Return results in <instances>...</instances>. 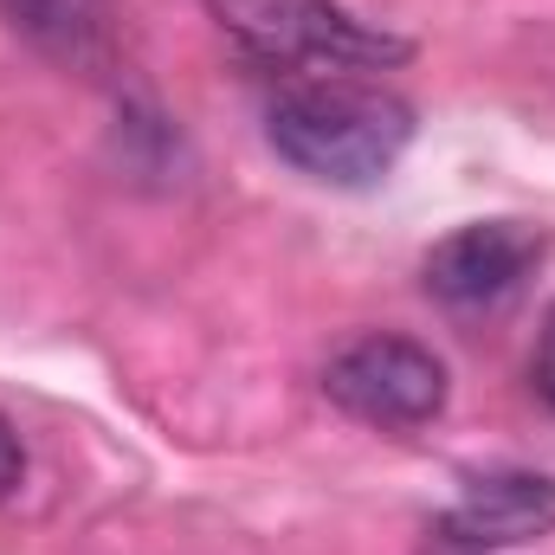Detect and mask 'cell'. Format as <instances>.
I'll return each instance as SVG.
<instances>
[{
	"label": "cell",
	"mask_w": 555,
	"mask_h": 555,
	"mask_svg": "<svg viewBox=\"0 0 555 555\" xmlns=\"http://www.w3.org/2000/svg\"><path fill=\"white\" fill-rule=\"evenodd\" d=\"M266 142L317 188H375L414 142V104L382 78H297L266 111Z\"/></svg>",
	"instance_id": "obj_1"
},
{
	"label": "cell",
	"mask_w": 555,
	"mask_h": 555,
	"mask_svg": "<svg viewBox=\"0 0 555 555\" xmlns=\"http://www.w3.org/2000/svg\"><path fill=\"white\" fill-rule=\"evenodd\" d=\"M220 39L284 85L297 78H369L414 59V46L388 26H369L343 0H201Z\"/></svg>",
	"instance_id": "obj_2"
},
{
	"label": "cell",
	"mask_w": 555,
	"mask_h": 555,
	"mask_svg": "<svg viewBox=\"0 0 555 555\" xmlns=\"http://www.w3.org/2000/svg\"><path fill=\"white\" fill-rule=\"evenodd\" d=\"M323 395L330 408L362 426H382V433H414L433 426L446 414V362L414 343V336H395V330H375V336H356L349 349L330 356L323 369Z\"/></svg>",
	"instance_id": "obj_3"
},
{
	"label": "cell",
	"mask_w": 555,
	"mask_h": 555,
	"mask_svg": "<svg viewBox=\"0 0 555 555\" xmlns=\"http://www.w3.org/2000/svg\"><path fill=\"white\" fill-rule=\"evenodd\" d=\"M543 266V233L524 227V220H472L459 233H446L426 266L420 284L433 304H446L452 317H485V310H504Z\"/></svg>",
	"instance_id": "obj_4"
},
{
	"label": "cell",
	"mask_w": 555,
	"mask_h": 555,
	"mask_svg": "<svg viewBox=\"0 0 555 555\" xmlns=\"http://www.w3.org/2000/svg\"><path fill=\"white\" fill-rule=\"evenodd\" d=\"M439 537L452 550L491 555V550H524L555 537V478L543 472H472L452 498V511L439 517Z\"/></svg>",
	"instance_id": "obj_5"
},
{
	"label": "cell",
	"mask_w": 555,
	"mask_h": 555,
	"mask_svg": "<svg viewBox=\"0 0 555 555\" xmlns=\"http://www.w3.org/2000/svg\"><path fill=\"white\" fill-rule=\"evenodd\" d=\"M0 26L52 65L98 72L117 46V0H0Z\"/></svg>",
	"instance_id": "obj_6"
},
{
	"label": "cell",
	"mask_w": 555,
	"mask_h": 555,
	"mask_svg": "<svg viewBox=\"0 0 555 555\" xmlns=\"http://www.w3.org/2000/svg\"><path fill=\"white\" fill-rule=\"evenodd\" d=\"M20 478H26V446H20V433L0 420V504L20 491Z\"/></svg>",
	"instance_id": "obj_7"
},
{
	"label": "cell",
	"mask_w": 555,
	"mask_h": 555,
	"mask_svg": "<svg viewBox=\"0 0 555 555\" xmlns=\"http://www.w3.org/2000/svg\"><path fill=\"white\" fill-rule=\"evenodd\" d=\"M537 395L555 408V310L543 317V336H537Z\"/></svg>",
	"instance_id": "obj_8"
},
{
	"label": "cell",
	"mask_w": 555,
	"mask_h": 555,
	"mask_svg": "<svg viewBox=\"0 0 555 555\" xmlns=\"http://www.w3.org/2000/svg\"><path fill=\"white\" fill-rule=\"evenodd\" d=\"M459 555H472V550H459Z\"/></svg>",
	"instance_id": "obj_9"
}]
</instances>
